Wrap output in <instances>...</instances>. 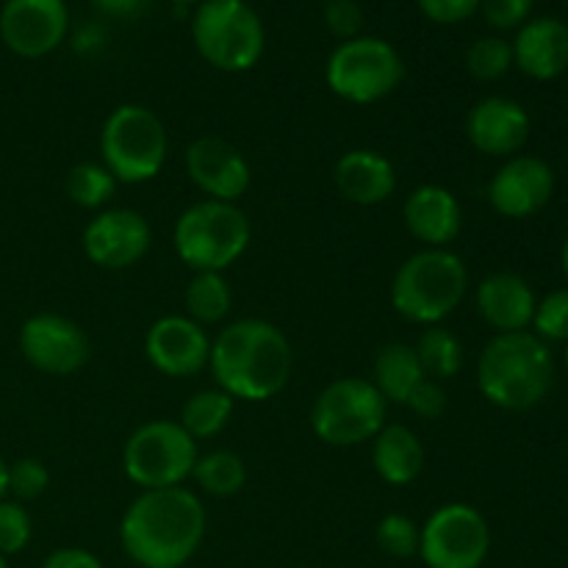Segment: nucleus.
<instances>
[{
    "label": "nucleus",
    "mask_w": 568,
    "mask_h": 568,
    "mask_svg": "<svg viewBox=\"0 0 568 568\" xmlns=\"http://www.w3.org/2000/svg\"><path fill=\"white\" fill-rule=\"evenodd\" d=\"M194 464H197V442L170 419H155L136 427L122 453L128 480L136 483L142 491L181 486L192 477Z\"/></svg>",
    "instance_id": "obj_10"
},
{
    "label": "nucleus",
    "mask_w": 568,
    "mask_h": 568,
    "mask_svg": "<svg viewBox=\"0 0 568 568\" xmlns=\"http://www.w3.org/2000/svg\"><path fill=\"white\" fill-rule=\"evenodd\" d=\"M325 78L338 98L366 105L388 98L403 83L405 64L386 39L355 37L333 50Z\"/></svg>",
    "instance_id": "obj_9"
},
{
    "label": "nucleus",
    "mask_w": 568,
    "mask_h": 568,
    "mask_svg": "<svg viewBox=\"0 0 568 568\" xmlns=\"http://www.w3.org/2000/svg\"><path fill=\"white\" fill-rule=\"evenodd\" d=\"M20 349L33 369L44 375H75L89 358V338L61 314H37L20 331Z\"/></svg>",
    "instance_id": "obj_13"
},
{
    "label": "nucleus",
    "mask_w": 568,
    "mask_h": 568,
    "mask_svg": "<svg viewBox=\"0 0 568 568\" xmlns=\"http://www.w3.org/2000/svg\"><path fill=\"white\" fill-rule=\"evenodd\" d=\"M186 175L194 186L209 200H222V203H236L244 192L250 189V172L247 159L233 148L231 142L216 136L194 139L186 148Z\"/></svg>",
    "instance_id": "obj_15"
},
{
    "label": "nucleus",
    "mask_w": 568,
    "mask_h": 568,
    "mask_svg": "<svg viewBox=\"0 0 568 568\" xmlns=\"http://www.w3.org/2000/svg\"><path fill=\"white\" fill-rule=\"evenodd\" d=\"M372 466L388 486H410L425 469V449L405 425H386L372 438Z\"/></svg>",
    "instance_id": "obj_23"
},
{
    "label": "nucleus",
    "mask_w": 568,
    "mask_h": 568,
    "mask_svg": "<svg viewBox=\"0 0 568 568\" xmlns=\"http://www.w3.org/2000/svg\"><path fill=\"white\" fill-rule=\"evenodd\" d=\"M555 381V361L536 333H497L477 361L483 397L503 410H527L541 403Z\"/></svg>",
    "instance_id": "obj_3"
},
{
    "label": "nucleus",
    "mask_w": 568,
    "mask_h": 568,
    "mask_svg": "<svg viewBox=\"0 0 568 568\" xmlns=\"http://www.w3.org/2000/svg\"><path fill=\"white\" fill-rule=\"evenodd\" d=\"M325 26L331 28L333 37L342 42L361 37L364 28V9L355 0H327L325 3Z\"/></svg>",
    "instance_id": "obj_36"
},
{
    "label": "nucleus",
    "mask_w": 568,
    "mask_h": 568,
    "mask_svg": "<svg viewBox=\"0 0 568 568\" xmlns=\"http://www.w3.org/2000/svg\"><path fill=\"white\" fill-rule=\"evenodd\" d=\"M172 3H178V6H192V3H200V0H172Z\"/></svg>",
    "instance_id": "obj_43"
},
{
    "label": "nucleus",
    "mask_w": 568,
    "mask_h": 568,
    "mask_svg": "<svg viewBox=\"0 0 568 568\" xmlns=\"http://www.w3.org/2000/svg\"><path fill=\"white\" fill-rule=\"evenodd\" d=\"M388 403L366 377H338L311 408V430L331 447H358L386 427Z\"/></svg>",
    "instance_id": "obj_8"
},
{
    "label": "nucleus",
    "mask_w": 568,
    "mask_h": 568,
    "mask_svg": "<svg viewBox=\"0 0 568 568\" xmlns=\"http://www.w3.org/2000/svg\"><path fill=\"white\" fill-rule=\"evenodd\" d=\"M148 3L150 0H94V6L111 17H136L148 9Z\"/></svg>",
    "instance_id": "obj_40"
},
{
    "label": "nucleus",
    "mask_w": 568,
    "mask_h": 568,
    "mask_svg": "<svg viewBox=\"0 0 568 568\" xmlns=\"http://www.w3.org/2000/svg\"><path fill=\"white\" fill-rule=\"evenodd\" d=\"M405 405H408L414 414H419L422 419H438V416H444V410H447V392H444L438 381L425 377V381L410 392L408 403Z\"/></svg>",
    "instance_id": "obj_38"
},
{
    "label": "nucleus",
    "mask_w": 568,
    "mask_h": 568,
    "mask_svg": "<svg viewBox=\"0 0 568 568\" xmlns=\"http://www.w3.org/2000/svg\"><path fill=\"white\" fill-rule=\"evenodd\" d=\"M422 14L438 26H455L480 11V0H416Z\"/></svg>",
    "instance_id": "obj_37"
},
{
    "label": "nucleus",
    "mask_w": 568,
    "mask_h": 568,
    "mask_svg": "<svg viewBox=\"0 0 568 568\" xmlns=\"http://www.w3.org/2000/svg\"><path fill=\"white\" fill-rule=\"evenodd\" d=\"M150 364L170 377H192L209 366L211 338L189 316H161L144 338Z\"/></svg>",
    "instance_id": "obj_17"
},
{
    "label": "nucleus",
    "mask_w": 568,
    "mask_h": 568,
    "mask_svg": "<svg viewBox=\"0 0 568 568\" xmlns=\"http://www.w3.org/2000/svg\"><path fill=\"white\" fill-rule=\"evenodd\" d=\"M466 136L480 153L514 155L530 136V116L510 98H483L466 114Z\"/></svg>",
    "instance_id": "obj_18"
},
{
    "label": "nucleus",
    "mask_w": 568,
    "mask_h": 568,
    "mask_svg": "<svg viewBox=\"0 0 568 568\" xmlns=\"http://www.w3.org/2000/svg\"><path fill=\"white\" fill-rule=\"evenodd\" d=\"M6 491H9V464L0 455V499L6 497Z\"/></svg>",
    "instance_id": "obj_41"
},
{
    "label": "nucleus",
    "mask_w": 568,
    "mask_h": 568,
    "mask_svg": "<svg viewBox=\"0 0 568 568\" xmlns=\"http://www.w3.org/2000/svg\"><path fill=\"white\" fill-rule=\"evenodd\" d=\"M0 568H9V564H6V558H3V555H0Z\"/></svg>",
    "instance_id": "obj_44"
},
{
    "label": "nucleus",
    "mask_w": 568,
    "mask_h": 568,
    "mask_svg": "<svg viewBox=\"0 0 568 568\" xmlns=\"http://www.w3.org/2000/svg\"><path fill=\"white\" fill-rule=\"evenodd\" d=\"M536 0H480V11L486 22L497 31H514L530 20Z\"/></svg>",
    "instance_id": "obj_35"
},
{
    "label": "nucleus",
    "mask_w": 568,
    "mask_h": 568,
    "mask_svg": "<svg viewBox=\"0 0 568 568\" xmlns=\"http://www.w3.org/2000/svg\"><path fill=\"white\" fill-rule=\"evenodd\" d=\"M560 261H564V275H566V281H568V239H566V244H564V255H560Z\"/></svg>",
    "instance_id": "obj_42"
},
{
    "label": "nucleus",
    "mask_w": 568,
    "mask_h": 568,
    "mask_svg": "<svg viewBox=\"0 0 568 568\" xmlns=\"http://www.w3.org/2000/svg\"><path fill=\"white\" fill-rule=\"evenodd\" d=\"M42 568H105L103 560L98 558L94 552L81 547H64V549H55L44 558Z\"/></svg>",
    "instance_id": "obj_39"
},
{
    "label": "nucleus",
    "mask_w": 568,
    "mask_h": 568,
    "mask_svg": "<svg viewBox=\"0 0 568 568\" xmlns=\"http://www.w3.org/2000/svg\"><path fill=\"white\" fill-rule=\"evenodd\" d=\"M164 122L150 109L136 103L116 105L100 131V155L103 166L116 183L153 181L166 161Z\"/></svg>",
    "instance_id": "obj_7"
},
{
    "label": "nucleus",
    "mask_w": 568,
    "mask_h": 568,
    "mask_svg": "<svg viewBox=\"0 0 568 568\" xmlns=\"http://www.w3.org/2000/svg\"><path fill=\"white\" fill-rule=\"evenodd\" d=\"M205 508L183 486L142 491L125 510L120 541L139 568H183L205 538Z\"/></svg>",
    "instance_id": "obj_1"
},
{
    "label": "nucleus",
    "mask_w": 568,
    "mask_h": 568,
    "mask_svg": "<svg viewBox=\"0 0 568 568\" xmlns=\"http://www.w3.org/2000/svg\"><path fill=\"white\" fill-rule=\"evenodd\" d=\"M183 303H186L189 320L197 325H216L231 314L233 294L222 272H197L189 281Z\"/></svg>",
    "instance_id": "obj_25"
},
{
    "label": "nucleus",
    "mask_w": 568,
    "mask_h": 568,
    "mask_svg": "<svg viewBox=\"0 0 568 568\" xmlns=\"http://www.w3.org/2000/svg\"><path fill=\"white\" fill-rule=\"evenodd\" d=\"M416 358H419L422 369L433 381H449L464 366V347L460 338L453 331L442 325L425 327V333L416 342Z\"/></svg>",
    "instance_id": "obj_27"
},
{
    "label": "nucleus",
    "mask_w": 568,
    "mask_h": 568,
    "mask_svg": "<svg viewBox=\"0 0 568 568\" xmlns=\"http://www.w3.org/2000/svg\"><path fill=\"white\" fill-rule=\"evenodd\" d=\"M336 189L355 205H381L397 189L394 164L377 150H349L336 164Z\"/></svg>",
    "instance_id": "obj_22"
},
{
    "label": "nucleus",
    "mask_w": 568,
    "mask_h": 568,
    "mask_svg": "<svg viewBox=\"0 0 568 568\" xmlns=\"http://www.w3.org/2000/svg\"><path fill=\"white\" fill-rule=\"evenodd\" d=\"M466 67L477 81H499L514 67V48L503 37H483L466 53Z\"/></svg>",
    "instance_id": "obj_30"
},
{
    "label": "nucleus",
    "mask_w": 568,
    "mask_h": 568,
    "mask_svg": "<svg viewBox=\"0 0 568 568\" xmlns=\"http://www.w3.org/2000/svg\"><path fill=\"white\" fill-rule=\"evenodd\" d=\"M491 552V530L477 508L449 503L433 510L419 532V558L427 568H480Z\"/></svg>",
    "instance_id": "obj_11"
},
{
    "label": "nucleus",
    "mask_w": 568,
    "mask_h": 568,
    "mask_svg": "<svg viewBox=\"0 0 568 568\" xmlns=\"http://www.w3.org/2000/svg\"><path fill=\"white\" fill-rule=\"evenodd\" d=\"M469 272L453 250L427 247L410 255L392 281V303L399 316L416 325H442L466 297Z\"/></svg>",
    "instance_id": "obj_4"
},
{
    "label": "nucleus",
    "mask_w": 568,
    "mask_h": 568,
    "mask_svg": "<svg viewBox=\"0 0 568 568\" xmlns=\"http://www.w3.org/2000/svg\"><path fill=\"white\" fill-rule=\"evenodd\" d=\"M532 327H536L538 338L568 342V288L547 294V297L536 305Z\"/></svg>",
    "instance_id": "obj_33"
},
{
    "label": "nucleus",
    "mask_w": 568,
    "mask_h": 568,
    "mask_svg": "<svg viewBox=\"0 0 568 568\" xmlns=\"http://www.w3.org/2000/svg\"><path fill=\"white\" fill-rule=\"evenodd\" d=\"M67 197L72 200L81 209H103L116 192V181L103 164H92V161H83L75 164L67 172L64 181Z\"/></svg>",
    "instance_id": "obj_29"
},
{
    "label": "nucleus",
    "mask_w": 568,
    "mask_h": 568,
    "mask_svg": "<svg viewBox=\"0 0 568 568\" xmlns=\"http://www.w3.org/2000/svg\"><path fill=\"white\" fill-rule=\"evenodd\" d=\"M536 305L532 288L527 286L525 277L514 275V272L488 275L477 286V311L499 333L527 331V325H532Z\"/></svg>",
    "instance_id": "obj_21"
},
{
    "label": "nucleus",
    "mask_w": 568,
    "mask_h": 568,
    "mask_svg": "<svg viewBox=\"0 0 568 568\" xmlns=\"http://www.w3.org/2000/svg\"><path fill=\"white\" fill-rule=\"evenodd\" d=\"M555 192V172L536 155H514L488 183L494 211L510 220H525L541 211Z\"/></svg>",
    "instance_id": "obj_16"
},
{
    "label": "nucleus",
    "mask_w": 568,
    "mask_h": 568,
    "mask_svg": "<svg viewBox=\"0 0 568 568\" xmlns=\"http://www.w3.org/2000/svg\"><path fill=\"white\" fill-rule=\"evenodd\" d=\"M192 477L211 497H233L247 483V469H244V460L236 453L216 449V453L197 455Z\"/></svg>",
    "instance_id": "obj_28"
},
{
    "label": "nucleus",
    "mask_w": 568,
    "mask_h": 568,
    "mask_svg": "<svg viewBox=\"0 0 568 568\" xmlns=\"http://www.w3.org/2000/svg\"><path fill=\"white\" fill-rule=\"evenodd\" d=\"M70 11L64 0H6L0 9V39L22 59H42L64 42Z\"/></svg>",
    "instance_id": "obj_12"
},
{
    "label": "nucleus",
    "mask_w": 568,
    "mask_h": 568,
    "mask_svg": "<svg viewBox=\"0 0 568 568\" xmlns=\"http://www.w3.org/2000/svg\"><path fill=\"white\" fill-rule=\"evenodd\" d=\"M510 48L514 64L536 81H552L568 70V26L558 17L527 20Z\"/></svg>",
    "instance_id": "obj_20"
},
{
    "label": "nucleus",
    "mask_w": 568,
    "mask_h": 568,
    "mask_svg": "<svg viewBox=\"0 0 568 568\" xmlns=\"http://www.w3.org/2000/svg\"><path fill=\"white\" fill-rule=\"evenodd\" d=\"M50 486V471L42 460L20 458L9 464V491L22 503L39 499Z\"/></svg>",
    "instance_id": "obj_34"
},
{
    "label": "nucleus",
    "mask_w": 568,
    "mask_h": 568,
    "mask_svg": "<svg viewBox=\"0 0 568 568\" xmlns=\"http://www.w3.org/2000/svg\"><path fill=\"white\" fill-rule=\"evenodd\" d=\"M403 220L410 236L436 250H447L464 225L455 194L436 183H427L408 194L403 205Z\"/></svg>",
    "instance_id": "obj_19"
},
{
    "label": "nucleus",
    "mask_w": 568,
    "mask_h": 568,
    "mask_svg": "<svg viewBox=\"0 0 568 568\" xmlns=\"http://www.w3.org/2000/svg\"><path fill=\"white\" fill-rule=\"evenodd\" d=\"M250 220L236 203L203 200L178 216L175 250L194 272H225L250 247Z\"/></svg>",
    "instance_id": "obj_5"
},
{
    "label": "nucleus",
    "mask_w": 568,
    "mask_h": 568,
    "mask_svg": "<svg viewBox=\"0 0 568 568\" xmlns=\"http://www.w3.org/2000/svg\"><path fill=\"white\" fill-rule=\"evenodd\" d=\"M33 536V521L28 510L20 503H6L0 499V555L22 552L31 544Z\"/></svg>",
    "instance_id": "obj_32"
},
{
    "label": "nucleus",
    "mask_w": 568,
    "mask_h": 568,
    "mask_svg": "<svg viewBox=\"0 0 568 568\" xmlns=\"http://www.w3.org/2000/svg\"><path fill=\"white\" fill-rule=\"evenodd\" d=\"M325 3H327V0H325Z\"/></svg>",
    "instance_id": "obj_46"
},
{
    "label": "nucleus",
    "mask_w": 568,
    "mask_h": 568,
    "mask_svg": "<svg viewBox=\"0 0 568 568\" xmlns=\"http://www.w3.org/2000/svg\"><path fill=\"white\" fill-rule=\"evenodd\" d=\"M233 405H236V399H233L231 394L222 392V388H205V392L186 399L178 425H181L194 442H197V438H214L216 433L225 430V425L231 422Z\"/></svg>",
    "instance_id": "obj_26"
},
{
    "label": "nucleus",
    "mask_w": 568,
    "mask_h": 568,
    "mask_svg": "<svg viewBox=\"0 0 568 568\" xmlns=\"http://www.w3.org/2000/svg\"><path fill=\"white\" fill-rule=\"evenodd\" d=\"M292 344L266 320H239L211 342L209 366L216 388L242 403H266L292 377Z\"/></svg>",
    "instance_id": "obj_2"
},
{
    "label": "nucleus",
    "mask_w": 568,
    "mask_h": 568,
    "mask_svg": "<svg viewBox=\"0 0 568 568\" xmlns=\"http://www.w3.org/2000/svg\"><path fill=\"white\" fill-rule=\"evenodd\" d=\"M148 220L131 209H105L83 231V250L89 261L103 270H128L150 250Z\"/></svg>",
    "instance_id": "obj_14"
},
{
    "label": "nucleus",
    "mask_w": 568,
    "mask_h": 568,
    "mask_svg": "<svg viewBox=\"0 0 568 568\" xmlns=\"http://www.w3.org/2000/svg\"><path fill=\"white\" fill-rule=\"evenodd\" d=\"M425 369H422L416 349L410 344H386L375 358V383L377 392L383 394L386 403L405 405L408 403L410 392L425 381Z\"/></svg>",
    "instance_id": "obj_24"
},
{
    "label": "nucleus",
    "mask_w": 568,
    "mask_h": 568,
    "mask_svg": "<svg viewBox=\"0 0 568 568\" xmlns=\"http://www.w3.org/2000/svg\"><path fill=\"white\" fill-rule=\"evenodd\" d=\"M419 532L422 527H416L414 519L403 514H388L377 525L375 538L383 555L394 560H408L419 555Z\"/></svg>",
    "instance_id": "obj_31"
},
{
    "label": "nucleus",
    "mask_w": 568,
    "mask_h": 568,
    "mask_svg": "<svg viewBox=\"0 0 568 568\" xmlns=\"http://www.w3.org/2000/svg\"><path fill=\"white\" fill-rule=\"evenodd\" d=\"M197 53L222 72L253 70L264 55V22L244 0H203L192 17Z\"/></svg>",
    "instance_id": "obj_6"
},
{
    "label": "nucleus",
    "mask_w": 568,
    "mask_h": 568,
    "mask_svg": "<svg viewBox=\"0 0 568 568\" xmlns=\"http://www.w3.org/2000/svg\"><path fill=\"white\" fill-rule=\"evenodd\" d=\"M566 369H568V349H566Z\"/></svg>",
    "instance_id": "obj_45"
}]
</instances>
